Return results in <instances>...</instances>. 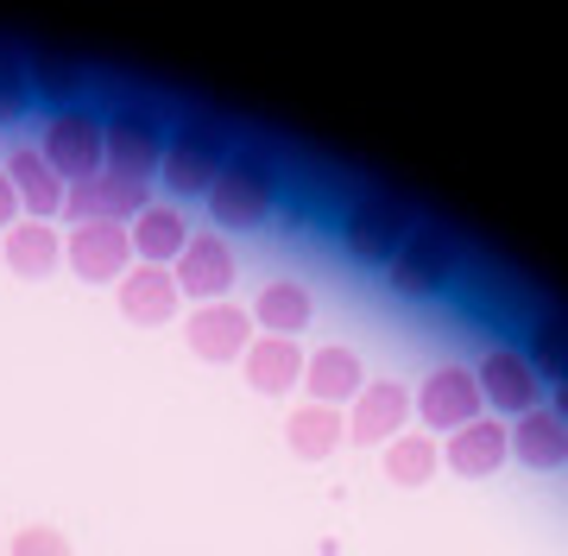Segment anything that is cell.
Segmentation results:
<instances>
[{
  "mask_svg": "<svg viewBox=\"0 0 568 556\" xmlns=\"http://www.w3.org/2000/svg\"><path fill=\"white\" fill-rule=\"evenodd\" d=\"M203 203L215 215V228H260L272 215V203H278V165L265 159L260 145L227 152L222 178H215V190H209Z\"/></svg>",
  "mask_w": 568,
  "mask_h": 556,
  "instance_id": "obj_1",
  "label": "cell"
},
{
  "mask_svg": "<svg viewBox=\"0 0 568 556\" xmlns=\"http://www.w3.org/2000/svg\"><path fill=\"white\" fill-rule=\"evenodd\" d=\"M227 165V127L209 121V114H190V121L164 140V165L159 178L171 184V196H209L215 178Z\"/></svg>",
  "mask_w": 568,
  "mask_h": 556,
  "instance_id": "obj_2",
  "label": "cell"
},
{
  "mask_svg": "<svg viewBox=\"0 0 568 556\" xmlns=\"http://www.w3.org/2000/svg\"><path fill=\"white\" fill-rule=\"evenodd\" d=\"M410 209L398 203V196H386V190H366V196H354L342 215V247L347 260H361V266H392V253L410 241Z\"/></svg>",
  "mask_w": 568,
  "mask_h": 556,
  "instance_id": "obj_3",
  "label": "cell"
},
{
  "mask_svg": "<svg viewBox=\"0 0 568 556\" xmlns=\"http://www.w3.org/2000/svg\"><path fill=\"white\" fill-rule=\"evenodd\" d=\"M164 121L152 114V108H114L102 121V165L108 171H126V178H159L164 165Z\"/></svg>",
  "mask_w": 568,
  "mask_h": 556,
  "instance_id": "obj_4",
  "label": "cell"
},
{
  "mask_svg": "<svg viewBox=\"0 0 568 556\" xmlns=\"http://www.w3.org/2000/svg\"><path fill=\"white\" fill-rule=\"evenodd\" d=\"M39 159L58 171L63 184L95 178V171H102V114H89V108H58V114L44 121Z\"/></svg>",
  "mask_w": 568,
  "mask_h": 556,
  "instance_id": "obj_5",
  "label": "cell"
},
{
  "mask_svg": "<svg viewBox=\"0 0 568 556\" xmlns=\"http://www.w3.org/2000/svg\"><path fill=\"white\" fill-rule=\"evenodd\" d=\"M455 266H462V253H455L448 234H436V228H410V241L392 253L386 285L398 291V297H436V291L455 285Z\"/></svg>",
  "mask_w": 568,
  "mask_h": 556,
  "instance_id": "obj_6",
  "label": "cell"
},
{
  "mask_svg": "<svg viewBox=\"0 0 568 556\" xmlns=\"http://www.w3.org/2000/svg\"><path fill=\"white\" fill-rule=\"evenodd\" d=\"M159 196H152V184L145 178H126V171H95V178H82V184H70V196H63V215H70V228L82 222H133L140 209H152Z\"/></svg>",
  "mask_w": 568,
  "mask_h": 556,
  "instance_id": "obj_7",
  "label": "cell"
},
{
  "mask_svg": "<svg viewBox=\"0 0 568 556\" xmlns=\"http://www.w3.org/2000/svg\"><path fill=\"white\" fill-rule=\"evenodd\" d=\"M410 412L424 417L429 431H462V424H474V417H487V405H480V386H474V367H436L424 380V386L410 392Z\"/></svg>",
  "mask_w": 568,
  "mask_h": 556,
  "instance_id": "obj_8",
  "label": "cell"
},
{
  "mask_svg": "<svg viewBox=\"0 0 568 556\" xmlns=\"http://www.w3.org/2000/svg\"><path fill=\"white\" fill-rule=\"evenodd\" d=\"M253 316H246L241 304H196L190 316H183V342H190V354L196 361H209V367H222V361H241L246 348H253Z\"/></svg>",
  "mask_w": 568,
  "mask_h": 556,
  "instance_id": "obj_9",
  "label": "cell"
},
{
  "mask_svg": "<svg viewBox=\"0 0 568 556\" xmlns=\"http://www.w3.org/2000/svg\"><path fill=\"white\" fill-rule=\"evenodd\" d=\"M70 272L89 279V285H121L126 272H133V241H126V222H82L70 228Z\"/></svg>",
  "mask_w": 568,
  "mask_h": 556,
  "instance_id": "obj_10",
  "label": "cell"
},
{
  "mask_svg": "<svg viewBox=\"0 0 568 556\" xmlns=\"http://www.w3.org/2000/svg\"><path fill=\"white\" fill-rule=\"evenodd\" d=\"M474 386H480V405H493L499 417H525V412H537L544 380L530 373L525 348H487L480 367H474Z\"/></svg>",
  "mask_w": 568,
  "mask_h": 556,
  "instance_id": "obj_11",
  "label": "cell"
},
{
  "mask_svg": "<svg viewBox=\"0 0 568 556\" xmlns=\"http://www.w3.org/2000/svg\"><path fill=\"white\" fill-rule=\"evenodd\" d=\"M347 443H392V436L405 431V417H410V386H398V380H366L361 398L347 405Z\"/></svg>",
  "mask_w": 568,
  "mask_h": 556,
  "instance_id": "obj_12",
  "label": "cell"
},
{
  "mask_svg": "<svg viewBox=\"0 0 568 556\" xmlns=\"http://www.w3.org/2000/svg\"><path fill=\"white\" fill-rule=\"evenodd\" d=\"M366 386L361 354L342 348V342H323L316 354H304V398L310 405H328V412H347Z\"/></svg>",
  "mask_w": 568,
  "mask_h": 556,
  "instance_id": "obj_13",
  "label": "cell"
},
{
  "mask_svg": "<svg viewBox=\"0 0 568 556\" xmlns=\"http://www.w3.org/2000/svg\"><path fill=\"white\" fill-rule=\"evenodd\" d=\"M183 297H196V304H222L227 285H234V253H227L222 234H190V247L178 253V266H171Z\"/></svg>",
  "mask_w": 568,
  "mask_h": 556,
  "instance_id": "obj_14",
  "label": "cell"
},
{
  "mask_svg": "<svg viewBox=\"0 0 568 556\" xmlns=\"http://www.w3.org/2000/svg\"><path fill=\"white\" fill-rule=\"evenodd\" d=\"M506 462H511V431L499 417H474V424H462V431L443 443V468H455L462 481H487V474H499Z\"/></svg>",
  "mask_w": 568,
  "mask_h": 556,
  "instance_id": "obj_15",
  "label": "cell"
},
{
  "mask_svg": "<svg viewBox=\"0 0 568 556\" xmlns=\"http://www.w3.org/2000/svg\"><path fill=\"white\" fill-rule=\"evenodd\" d=\"M114 291H121V316L140 323V330H164V323L183 310V291L164 266H133Z\"/></svg>",
  "mask_w": 568,
  "mask_h": 556,
  "instance_id": "obj_16",
  "label": "cell"
},
{
  "mask_svg": "<svg viewBox=\"0 0 568 556\" xmlns=\"http://www.w3.org/2000/svg\"><path fill=\"white\" fill-rule=\"evenodd\" d=\"M246 316H253V330H260V335H284V342H297V335L316 323V297H310V285H297V279H265Z\"/></svg>",
  "mask_w": 568,
  "mask_h": 556,
  "instance_id": "obj_17",
  "label": "cell"
},
{
  "mask_svg": "<svg viewBox=\"0 0 568 556\" xmlns=\"http://www.w3.org/2000/svg\"><path fill=\"white\" fill-rule=\"evenodd\" d=\"M7 178H13V190H20V215L26 222H51V215H63V196H70V184H63L58 171L39 159V145H20V152H7Z\"/></svg>",
  "mask_w": 568,
  "mask_h": 556,
  "instance_id": "obj_18",
  "label": "cell"
},
{
  "mask_svg": "<svg viewBox=\"0 0 568 556\" xmlns=\"http://www.w3.org/2000/svg\"><path fill=\"white\" fill-rule=\"evenodd\" d=\"M126 241H133V266H178V253L190 247V222H183L171 203H152L126 222Z\"/></svg>",
  "mask_w": 568,
  "mask_h": 556,
  "instance_id": "obj_19",
  "label": "cell"
},
{
  "mask_svg": "<svg viewBox=\"0 0 568 556\" xmlns=\"http://www.w3.org/2000/svg\"><path fill=\"white\" fill-rule=\"evenodd\" d=\"M246 386L260 398H278V392L304 386V342H284V335H253V348L241 354Z\"/></svg>",
  "mask_w": 568,
  "mask_h": 556,
  "instance_id": "obj_20",
  "label": "cell"
},
{
  "mask_svg": "<svg viewBox=\"0 0 568 556\" xmlns=\"http://www.w3.org/2000/svg\"><path fill=\"white\" fill-rule=\"evenodd\" d=\"M0 260H7V272L13 279H51L63 260V234L58 222H13L7 234H0Z\"/></svg>",
  "mask_w": 568,
  "mask_h": 556,
  "instance_id": "obj_21",
  "label": "cell"
},
{
  "mask_svg": "<svg viewBox=\"0 0 568 556\" xmlns=\"http://www.w3.org/2000/svg\"><path fill=\"white\" fill-rule=\"evenodd\" d=\"M506 431H511V455H518L525 468H562V462H568V424L549 412V405L511 417Z\"/></svg>",
  "mask_w": 568,
  "mask_h": 556,
  "instance_id": "obj_22",
  "label": "cell"
},
{
  "mask_svg": "<svg viewBox=\"0 0 568 556\" xmlns=\"http://www.w3.org/2000/svg\"><path fill=\"white\" fill-rule=\"evenodd\" d=\"M284 443H291V455H297V462H328V455L347 443V417L304 398L297 412L284 417Z\"/></svg>",
  "mask_w": 568,
  "mask_h": 556,
  "instance_id": "obj_23",
  "label": "cell"
},
{
  "mask_svg": "<svg viewBox=\"0 0 568 556\" xmlns=\"http://www.w3.org/2000/svg\"><path fill=\"white\" fill-rule=\"evenodd\" d=\"M436 468H443V443L429 431H398L386 443V481H398V487H424V481H436Z\"/></svg>",
  "mask_w": 568,
  "mask_h": 556,
  "instance_id": "obj_24",
  "label": "cell"
},
{
  "mask_svg": "<svg viewBox=\"0 0 568 556\" xmlns=\"http://www.w3.org/2000/svg\"><path fill=\"white\" fill-rule=\"evenodd\" d=\"M26 77H32V95L44 89V95H51L58 108H70V95L89 83V77H82V63H77V58H63L58 44H32V51H26Z\"/></svg>",
  "mask_w": 568,
  "mask_h": 556,
  "instance_id": "obj_25",
  "label": "cell"
},
{
  "mask_svg": "<svg viewBox=\"0 0 568 556\" xmlns=\"http://www.w3.org/2000/svg\"><path fill=\"white\" fill-rule=\"evenodd\" d=\"M525 361H530L537 380H556V386H562V380H568V316H544V323L530 330Z\"/></svg>",
  "mask_w": 568,
  "mask_h": 556,
  "instance_id": "obj_26",
  "label": "cell"
},
{
  "mask_svg": "<svg viewBox=\"0 0 568 556\" xmlns=\"http://www.w3.org/2000/svg\"><path fill=\"white\" fill-rule=\"evenodd\" d=\"M26 108H32V77H26V51H20V44L0 39V127L20 121Z\"/></svg>",
  "mask_w": 568,
  "mask_h": 556,
  "instance_id": "obj_27",
  "label": "cell"
},
{
  "mask_svg": "<svg viewBox=\"0 0 568 556\" xmlns=\"http://www.w3.org/2000/svg\"><path fill=\"white\" fill-rule=\"evenodd\" d=\"M7 556H70V537L58 525H26V532H13V550Z\"/></svg>",
  "mask_w": 568,
  "mask_h": 556,
  "instance_id": "obj_28",
  "label": "cell"
},
{
  "mask_svg": "<svg viewBox=\"0 0 568 556\" xmlns=\"http://www.w3.org/2000/svg\"><path fill=\"white\" fill-rule=\"evenodd\" d=\"M13 222H20V190H13V178H7V171H0V234H7Z\"/></svg>",
  "mask_w": 568,
  "mask_h": 556,
  "instance_id": "obj_29",
  "label": "cell"
},
{
  "mask_svg": "<svg viewBox=\"0 0 568 556\" xmlns=\"http://www.w3.org/2000/svg\"><path fill=\"white\" fill-rule=\"evenodd\" d=\"M549 412H556V417H562V424H568V380H562V386H556V405H549Z\"/></svg>",
  "mask_w": 568,
  "mask_h": 556,
  "instance_id": "obj_30",
  "label": "cell"
}]
</instances>
